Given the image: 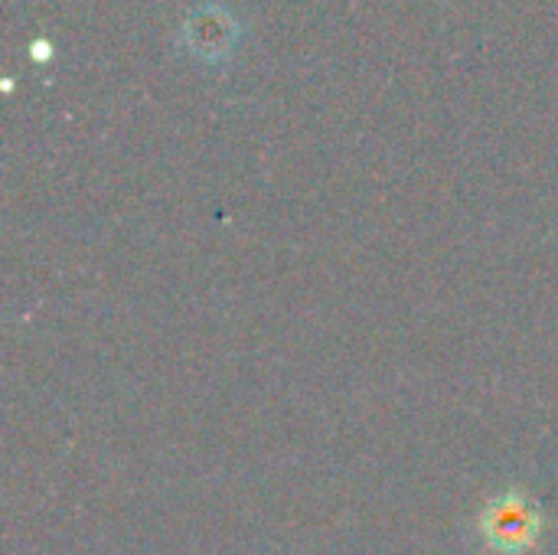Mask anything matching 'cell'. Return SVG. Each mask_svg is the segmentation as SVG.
<instances>
[{
  "mask_svg": "<svg viewBox=\"0 0 558 555\" xmlns=\"http://www.w3.org/2000/svg\"><path fill=\"white\" fill-rule=\"evenodd\" d=\"M546 517L543 507L526 497L523 491H510L497 500H490L477 520V530L484 543L500 555L530 553L543 536Z\"/></svg>",
  "mask_w": 558,
  "mask_h": 555,
  "instance_id": "obj_1",
  "label": "cell"
}]
</instances>
